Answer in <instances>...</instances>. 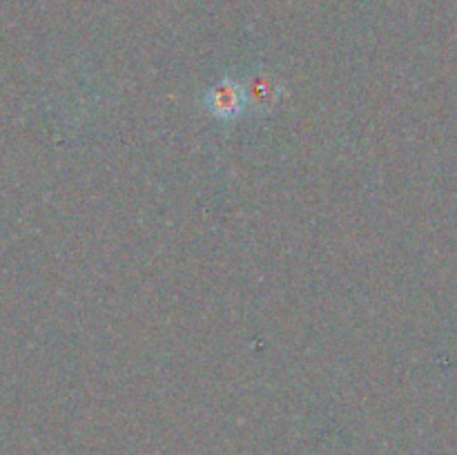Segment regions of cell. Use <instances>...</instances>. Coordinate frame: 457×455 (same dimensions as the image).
<instances>
[{"label": "cell", "mask_w": 457, "mask_h": 455, "mask_svg": "<svg viewBox=\"0 0 457 455\" xmlns=\"http://www.w3.org/2000/svg\"><path fill=\"white\" fill-rule=\"evenodd\" d=\"M205 105L212 112V116L223 120L237 119L241 112L245 110V92L237 80L232 79H221L219 83L212 85V89H208V96H205Z\"/></svg>", "instance_id": "cell-1"}, {"label": "cell", "mask_w": 457, "mask_h": 455, "mask_svg": "<svg viewBox=\"0 0 457 455\" xmlns=\"http://www.w3.org/2000/svg\"><path fill=\"white\" fill-rule=\"evenodd\" d=\"M244 92L245 103H250V105L257 107L259 112H263L277 105V101H279L281 96V83L272 74L259 71V74H253L245 80Z\"/></svg>", "instance_id": "cell-2"}]
</instances>
